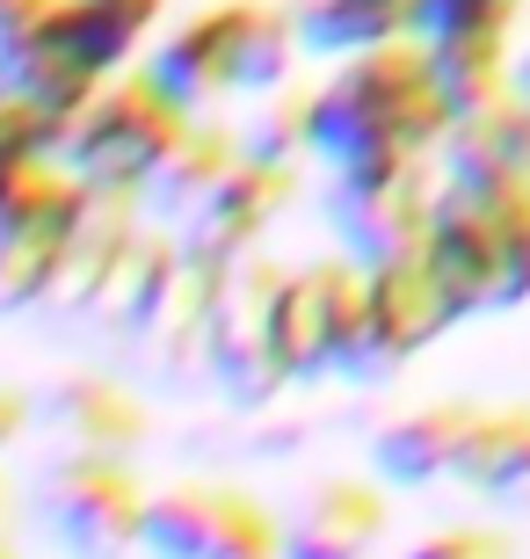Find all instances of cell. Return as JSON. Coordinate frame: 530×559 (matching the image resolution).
I'll list each match as a JSON object with an SVG mask.
<instances>
[{"mask_svg":"<svg viewBox=\"0 0 530 559\" xmlns=\"http://www.w3.org/2000/svg\"><path fill=\"white\" fill-rule=\"evenodd\" d=\"M450 131V103L436 87L422 37H392L334 59L313 103V160L349 167L364 153H436Z\"/></svg>","mask_w":530,"mask_h":559,"instance_id":"obj_1","label":"cell"},{"mask_svg":"<svg viewBox=\"0 0 530 559\" xmlns=\"http://www.w3.org/2000/svg\"><path fill=\"white\" fill-rule=\"evenodd\" d=\"M189 117H197V109H182L145 66H123V73H109V81L87 95L81 117L66 124L59 160L73 167L87 189H145L153 167L167 160V145L189 131Z\"/></svg>","mask_w":530,"mask_h":559,"instance_id":"obj_2","label":"cell"},{"mask_svg":"<svg viewBox=\"0 0 530 559\" xmlns=\"http://www.w3.org/2000/svg\"><path fill=\"white\" fill-rule=\"evenodd\" d=\"M145 487L117 451H51L30 479V523L66 559H123L145 538Z\"/></svg>","mask_w":530,"mask_h":559,"instance_id":"obj_3","label":"cell"},{"mask_svg":"<svg viewBox=\"0 0 530 559\" xmlns=\"http://www.w3.org/2000/svg\"><path fill=\"white\" fill-rule=\"evenodd\" d=\"M327 218L356 262H392V254L428 248L436 197H444V160L436 153H364L349 167H327Z\"/></svg>","mask_w":530,"mask_h":559,"instance_id":"obj_4","label":"cell"},{"mask_svg":"<svg viewBox=\"0 0 530 559\" xmlns=\"http://www.w3.org/2000/svg\"><path fill=\"white\" fill-rule=\"evenodd\" d=\"M276 290H284V270L262 248L225 262L219 312H211V378L204 385H219L225 407H240V415H269L276 393L291 385L284 334H276Z\"/></svg>","mask_w":530,"mask_h":559,"instance_id":"obj_5","label":"cell"},{"mask_svg":"<svg viewBox=\"0 0 530 559\" xmlns=\"http://www.w3.org/2000/svg\"><path fill=\"white\" fill-rule=\"evenodd\" d=\"M458 328V306H450L444 276L428 262V248L392 254V262H370L364 270V328H356V349H349V385H386L414 364V356L436 342V334Z\"/></svg>","mask_w":530,"mask_h":559,"instance_id":"obj_6","label":"cell"},{"mask_svg":"<svg viewBox=\"0 0 530 559\" xmlns=\"http://www.w3.org/2000/svg\"><path fill=\"white\" fill-rule=\"evenodd\" d=\"M356 328H364V262L356 254H313L298 270H284L276 290V334H284V364L291 385H320V378L349 371V349H356Z\"/></svg>","mask_w":530,"mask_h":559,"instance_id":"obj_7","label":"cell"},{"mask_svg":"<svg viewBox=\"0 0 530 559\" xmlns=\"http://www.w3.org/2000/svg\"><path fill=\"white\" fill-rule=\"evenodd\" d=\"M219 284H225V262L204 248L182 254V270L167 284L161 312L145 320L123 356H131V371L145 385H161V393H189L197 378H211V312H219Z\"/></svg>","mask_w":530,"mask_h":559,"instance_id":"obj_8","label":"cell"},{"mask_svg":"<svg viewBox=\"0 0 530 559\" xmlns=\"http://www.w3.org/2000/svg\"><path fill=\"white\" fill-rule=\"evenodd\" d=\"M145 226V197L139 189H87L73 226H66L59 270H51V290H44V312L51 320H95V298H103L109 270L123 262V248L139 240Z\"/></svg>","mask_w":530,"mask_h":559,"instance_id":"obj_9","label":"cell"},{"mask_svg":"<svg viewBox=\"0 0 530 559\" xmlns=\"http://www.w3.org/2000/svg\"><path fill=\"white\" fill-rule=\"evenodd\" d=\"M37 429L51 436V451H145L153 443V415L145 400L109 371H59L37 393Z\"/></svg>","mask_w":530,"mask_h":559,"instance_id":"obj_10","label":"cell"},{"mask_svg":"<svg viewBox=\"0 0 530 559\" xmlns=\"http://www.w3.org/2000/svg\"><path fill=\"white\" fill-rule=\"evenodd\" d=\"M291 189H298V167L291 160H255V153H240L233 175L182 218V240L219 254V262H233V254L262 248V233L276 226V211L291 204Z\"/></svg>","mask_w":530,"mask_h":559,"instance_id":"obj_11","label":"cell"},{"mask_svg":"<svg viewBox=\"0 0 530 559\" xmlns=\"http://www.w3.org/2000/svg\"><path fill=\"white\" fill-rule=\"evenodd\" d=\"M240 15H247V0H219V8L182 15L145 51V73L182 109H211L219 95H233V73H240Z\"/></svg>","mask_w":530,"mask_h":559,"instance_id":"obj_12","label":"cell"},{"mask_svg":"<svg viewBox=\"0 0 530 559\" xmlns=\"http://www.w3.org/2000/svg\"><path fill=\"white\" fill-rule=\"evenodd\" d=\"M392 523V501L370 479H320L313 495L291 501L284 516V559H370Z\"/></svg>","mask_w":530,"mask_h":559,"instance_id":"obj_13","label":"cell"},{"mask_svg":"<svg viewBox=\"0 0 530 559\" xmlns=\"http://www.w3.org/2000/svg\"><path fill=\"white\" fill-rule=\"evenodd\" d=\"M472 421H480L472 400H428V407L392 415L386 429L370 436V473L386 487H436V479L458 473V451H466Z\"/></svg>","mask_w":530,"mask_h":559,"instance_id":"obj_14","label":"cell"},{"mask_svg":"<svg viewBox=\"0 0 530 559\" xmlns=\"http://www.w3.org/2000/svg\"><path fill=\"white\" fill-rule=\"evenodd\" d=\"M182 254H189L182 226H167V218H153V211H145L139 240L123 248V262L109 270L103 298H95V328H103L117 349L145 328V320H153V312H161L167 284H175V270H182Z\"/></svg>","mask_w":530,"mask_h":559,"instance_id":"obj_15","label":"cell"},{"mask_svg":"<svg viewBox=\"0 0 530 559\" xmlns=\"http://www.w3.org/2000/svg\"><path fill=\"white\" fill-rule=\"evenodd\" d=\"M436 160H444L450 182H516V175H530V103L509 87V95L450 117Z\"/></svg>","mask_w":530,"mask_h":559,"instance_id":"obj_16","label":"cell"},{"mask_svg":"<svg viewBox=\"0 0 530 559\" xmlns=\"http://www.w3.org/2000/svg\"><path fill=\"white\" fill-rule=\"evenodd\" d=\"M240 153H247V145H240V124H211L204 109H197V117H189V131L167 145V160L153 167V182L139 189L145 211H153V218H167V226H182L189 211L204 204L225 175H233V160H240Z\"/></svg>","mask_w":530,"mask_h":559,"instance_id":"obj_17","label":"cell"},{"mask_svg":"<svg viewBox=\"0 0 530 559\" xmlns=\"http://www.w3.org/2000/svg\"><path fill=\"white\" fill-rule=\"evenodd\" d=\"M422 44H428V66H436V87H444L450 117H466V109L516 87L509 22H472V29H444V37H422Z\"/></svg>","mask_w":530,"mask_h":559,"instance_id":"obj_18","label":"cell"},{"mask_svg":"<svg viewBox=\"0 0 530 559\" xmlns=\"http://www.w3.org/2000/svg\"><path fill=\"white\" fill-rule=\"evenodd\" d=\"M458 487H472L480 501H530V407H480L466 451H458Z\"/></svg>","mask_w":530,"mask_h":559,"instance_id":"obj_19","label":"cell"},{"mask_svg":"<svg viewBox=\"0 0 530 559\" xmlns=\"http://www.w3.org/2000/svg\"><path fill=\"white\" fill-rule=\"evenodd\" d=\"M291 8H298L306 59H349L370 44L414 37V15H422V0H291Z\"/></svg>","mask_w":530,"mask_h":559,"instance_id":"obj_20","label":"cell"},{"mask_svg":"<svg viewBox=\"0 0 530 559\" xmlns=\"http://www.w3.org/2000/svg\"><path fill=\"white\" fill-rule=\"evenodd\" d=\"M225 509H233V487H219V479H175V487H161V495L145 501L139 552L145 559H204Z\"/></svg>","mask_w":530,"mask_h":559,"instance_id":"obj_21","label":"cell"},{"mask_svg":"<svg viewBox=\"0 0 530 559\" xmlns=\"http://www.w3.org/2000/svg\"><path fill=\"white\" fill-rule=\"evenodd\" d=\"M81 197H87V189H81ZM81 197H73L66 211H51V218H37V226H22V233L0 240V320H22V312L44 306L51 270H59V248H66V226H73Z\"/></svg>","mask_w":530,"mask_h":559,"instance_id":"obj_22","label":"cell"},{"mask_svg":"<svg viewBox=\"0 0 530 559\" xmlns=\"http://www.w3.org/2000/svg\"><path fill=\"white\" fill-rule=\"evenodd\" d=\"M313 103H320V81H284L269 95H255V117L240 124V145L255 160L298 167V153H313Z\"/></svg>","mask_w":530,"mask_h":559,"instance_id":"obj_23","label":"cell"},{"mask_svg":"<svg viewBox=\"0 0 530 559\" xmlns=\"http://www.w3.org/2000/svg\"><path fill=\"white\" fill-rule=\"evenodd\" d=\"M81 175L66 160H15V167H0V240L22 226H37V218H51V211H66L73 197H81Z\"/></svg>","mask_w":530,"mask_h":559,"instance_id":"obj_24","label":"cell"},{"mask_svg":"<svg viewBox=\"0 0 530 559\" xmlns=\"http://www.w3.org/2000/svg\"><path fill=\"white\" fill-rule=\"evenodd\" d=\"M204 559H284V523L269 516L255 495L233 487V509H225V523H219V538H211Z\"/></svg>","mask_w":530,"mask_h":559,"instance_id":"obj_25","label":"cell"},{"mask_svg":"<svg viewBox=\"0 0 530 559\" xmlns=\"http://www.w3.org/2000/svg\"><path fill=\"white\" fill-rule=\"evenodd\" d=\"M59 160V124H51V109H37L30 95H15V87H0V167L15 160Z\"/></svg>","mask_w":530,"mask_h":559,"instance_id":"obj_26","label":"cell"},{"mask_svg":"<svg viewBox=\"0 0 530 559\" xmlns=\"http://www.w3.org/2000/svg\"><path fill=\"white\" fill-rule=\"evenodd\" d=\"M400 559H516V538L494 523H450V531H428L422 545H408Z\"/></svg>","mask_w":530,"mask_h":559,"instance_id":"obj_27","label":"cell"},{"mask_svg":"<svg viewBox=\"0 0 530 559\" xmlns=\"http://www.w3.org/2000/svg\"><path fill=\"white\" fill-rule=\"evenodd\" d=\"M523 0H422L414 37H444V29H472V22H516Z\"/></svg>","mask_w":530,"mask_h":559,"instance_id":"obj_28","label":"cell"},{"mask_svg":"<svg viewBox=\"0 0 530 559\" xmlns=\"http://www.w3.org/2000/svg\"><path fill=\"white\" fill-rule=\"evenodd\" d=\"M30 429H37V393H22V385H0V457L15 451Z\"/></svg>","mask_w":530,"mask_h":559,"instance_id":"obj_29","label":"cell"},{"mask_svg":"<svg viewBox=\"0 0 530 559\" xmlns=\"http://www.w3.org/2000/svg\"><path fill=\"white\" fill-rule=\"evenodd\" d=\"M306 436H313L306 415H284L276 429H255V436H247V451H255V457H291L298 443H306Z\"/></svg>","mask_w":530,"mask_h":559,"instance_id":"obj_30","label":"cell"},{"mask_svg":"<svg viewBox=\"0 0 530 559\" xmlns=\"http://www.w3.org/2000/svg\"><path fill=\"white\" fill-rule=\"evenodd\" d=\"M516 95H523V103H530V51H523V59H516Z\"/></svg>","mask_w":530,"mask_h":559,"instance_id":"obj_31","label":"cell"},{"mask_svg":"<svg viewBox=\"0 0 530 559\" xmlns=\"http://www.w3.org/2000/svg\"><path fill=\"white\" fill-rule=\"evenodd\" d=\"M0 559H22V552H15V538H0Z\"/></svg>","mask_w":530,"mask_h":559,"instance_id":"obj_32","label":"cell"},{"mask_svg":"<svg viewBox=\"0 0 530 559\" xmlns=\"http://www.w3.org/2000/svg\"><path fill=\"white\" fill-rule=\"evenodd\" d=\"M0 509H8V479H0Z\"/></svg>","mask_w":530,"mask_h":559,"instance_id":"obj_33","label":"cell"}]
</instances>
